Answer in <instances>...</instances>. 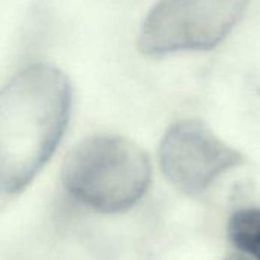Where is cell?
Segmentation results:
<instances>
[{
  "label": "cell",
  "mask_w": 260,
  "mask_h": 260,
  "mask_svg": "<svg viewBox=\"0 0 260 260\" xmlns=\"http://www.w3.org/2000/svg\"><path fill=\"white\" fill-rule=\"evenodd\" d=\"M72 113V85L50 64H32L0 88V197L20 193L56 151Z\"/></svg>",
  "instance_id": "6da1fadb"
},
{
  "label": "cell",
  "mask_w": 260,
  "mask_h": 260,
  "mask_svg": "<svg viewBox=\"0 0 260 260\" xmlns=\"http://www.w3.org/2000/svg\"><path fill=\"white\" fill-rule=\"evenodd\" d=\"M152 169L148 155L119 136H93L66 157L61 180L72 198L101 213H122L148 192Z\"/></svg>",
  "instance_id": "7a4b0ae2"
},
{
  "label": "cell",
  "mask_w": 260,
  "mask_h": 260,
  "mask_svg": "<svg viewBox=\"0 0 260 260\" xmlns=\"http://www.w3.org/2000/svg\"><path fill=\"white\" fill-rule=\"evenodd\" d=\"M248 0H158L143 21L139 49L148 56L210 49L242 17Z\"/></svg>",
  "instance_id": "3957f363"
},
{
  "label": "cell",
  "mask_w": 260,
  "mask_h": 260,
  "mask_svg": "<svg viewBox=\"0 0 260 260\" xmlns=\"http://www.w3.org/2000/svg\"><path fill=\"white\" fill-rule=\"evenodd\" d=\"M158 160L168 181L189 197L204 193L221 175L245 163L238 149L198 120L172 125L160 143Z\"/></svg>",
  "instance_id": "277c9868"
},
{
  "label": "cell",
  "mask_w": 260,
  "mask_h": 260,
  "mask_svg": "<svg viewBox=\"0 0 260 260\" xmlns=\"http://www.w3.org/2000/svg\"><path fill=\"white\" fill-rule=\"evenodd\" d=\"M232 244L250 260H260V207L236 210L227 222Z\"/></svg>",
  "instance_id": "5b68a950"
},
{
  "label": "cell",
  "mask_w": 260,
  "mask_h": 260,
  "mask_svg": "<svg viewBox=\"0 0 260 260\" xmlns=\"http://www.w3.org/2000/svg\"><path fill=\"white\" fill-rule=\"evenodd\" d=\"M224 260H250V259H247V257H244V256H229V257H225Z\"/></svg>",
  "instance_id": "8992f818"
}]
</instances>
